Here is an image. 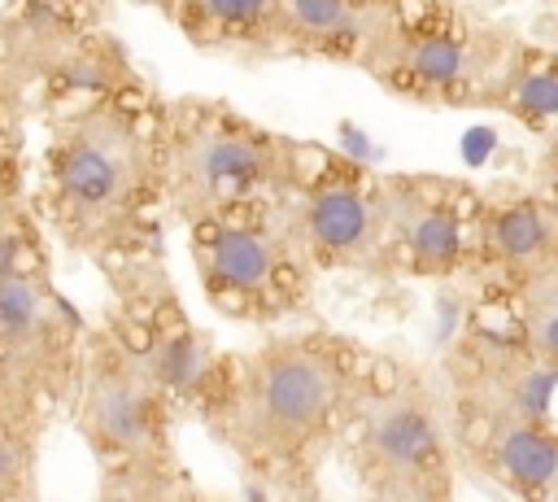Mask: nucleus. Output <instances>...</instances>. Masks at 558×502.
<instances>
[{"mask_svg": "<svg viewBox=\"0 0 558 502\" xmlns=\"http://www.w3.org/2000/svg\"><path fill=\"white\" fill-rule=\"evenodd\" d=\"M371 354L336 332H279L222 358L201 410L209 432L275 489H305L340 441Z\"/></svg>", "mask_w": 558, "mask_h": 502, "instance_id": "nucleus-1", "label": "nucleus"}, {"mask_svg": "<svg viewBox=\"0 0 558 502\" xmlns=\"http://www.w3.org/2000/svg\"><path fill=\"white\" fill-rule=\"evenodd\" d=\"M135 87L65 109L44 153V210L57 236L105 262L135 258L161 205L157 113L131 105Z\"/></svg>", "mask_w": 558, "mask_h": 502, "instance_id": "nucleus-2", "label": "nucleus"}, {"mask_svg": "<svg viewBox=\"0 0 558 502\" xmlns=\"http://www.w3.org/2000/svg\"><path fill=\"white\" fill-rule=\"evenodd\" d=\"M161 205L183 223H205L244 205H270L305 166L310 144L283 140L240 109L205 96L157 113Z\"/></svg>", "mask_w": 558, "mask_h": 502, "instance_id": "nucleus-3", "label": "nucleus"}, {"mask_svg": "<svg viewBox=\"0 0 558 502\" xmlns=\"http://www.w3.org/2000/svg\"><path fill=\"white\" fill-rule=\"evenodd\" d=\"M357 485L388 502H440L453 493V406L440 380L371 358V375L340 428Z\"/></svg>", "mask_w": 558, "mask_h": 502, "instance_id": "nucleus-4", "label": "nucleus"}, {"mask_svg": "<svg viewBox=\"0 0 558 502\" xmlns=\"http://www.w3.org/2000/svg\"><path fill=\"white\" fill-rule=\"evenodd\" d=\"M74 432L96 458L109 493H174L179 450H174V406L148 367L109 332L83 336V358L74 375Z\"/></svg>", "mask_w": 558, "mask_h": 502, "instance_id": "nucleus-5", "label": "nucleus"}, {"mask_svg": "<svg viewBox=\"0 0 558 502\" xmlns=\"http://www.w3.org/2000/svg\"><path fill=\"white\" fill-rule=\"evenodd\" d=\"M83 323L74 306L57 292L44 244L31 214L13 201L0 205V397L22 402L52 419L70 402Z\"/></svg>", "mask_w": 558, "mask_h": 502, "instance_id": "nucleus-6", "label": "nucleus"}, {"mask_svg": "<svg viewBox=\"0 0 558 502\" xmlns=\"http://www.w3.org/2000/svg\"><path fill=\"white\" fill-rule=\"evenodd\" d=\"M519 39L449 4L397 0V26L366 70L388 92L423 105H488Z\"/></svg>", "mask_w": 558, "mask_h": 502, "instance_id": "nucleus-7", "label": "nucleus"}, {"mask_svg": "<svg viewBox=\"0 0 558 502\" xmlns=\"http://www.w3.org/2000/svg\"><path fill=\"white\" fill-rule=\"evenodd\" d=\"M275 205V201H270ZM270 205H244L187 227L205 301L240 323H283L305 306L310 271L288 244Z\"/></svg>", "mask_w": 558, "mask_h": 502, "instance_id": "nucleus-8", "label": "nucleus"}, {"mask_svg": "<svg viewBox=\"0 0 558 502\" xmlns=\"http://www.w3.org/2000/svg\"><path fill=\"white\" fill-rule=\"evenodd\" d=\"M275 218L310 275L384 266V175L310 148L301 175L275 196Z\"/></svg>", "mask_w": 558, "mask_h": 502, "instance_id": "nucleus-9", "label": "nucleus"}, {"mask_svg": "<svg viewBox=\"0 0 558 502\" xmlns=\"http://www.w3.org/2000/svg\"><path fill=\"white\" fill-rule=\"evenodd\" d=\"M480 188L445 175H384V266L449 279L471 266Z\"/></svg>", "mask_w": 558, "mask_h": 502, "instance_id": "nucleus-10", "label": "nucleus"}, {"mask_svg": "<svg viewBox=\"0 0 558 502\" xmlns=\"http://www.w3.org/2000/svg\"><path fill=\"white\" fill-rule=\"evenodd\" d=\"M440 384L453 402L532 423H554L558 362L527 349L510 327L471 323L449 349L440 367Z\"/></svg>", "mask_w": 558, "mask_h": 502, "instance_id": "nucleus-11", "label": "nucleus"}, {"mask_svg": "<svg viewBox=\"0 0 558 502\" xmlns=\"http://www.w3.org/2000/svg\"><path fill=\"white\" fill-rule=\"evenodd\" d=\"M453 458L475 467L510 498L554 502L558 493V428L453 402Z\"/></svg>", "mask_w": 558, "mask_h": 502, "instance_id": "nucleus-12", "label": "nucleus"}, {"mask_svg": "<svg viewBox=\"0 0 558 502\" xmlns=\"http://www.w3.org/2000/svg\"><path fill=\"white\" fill-rule=\"evenodd\" d=\"M397 26V0H275V52L371 70Z\"/></svg>", "mask_w": 558, "mask_h": 502, "instance_id": "nucleus-13", "label": "nucleus"}, {"mask_svg": "<svg viewBox=\"0 0 558 502\" xmlns=\"http://www.w3.org/2000/svg\"><path fill=\"white\" fill-rule=\"evenodd\" d=\"M549 262H558V210L549 192H480L471 266L510 288Z\"/></svg>", "mask_w": 558, "mask_h": 502, "instance_id": "nucleus-14", "label": "nucleus"}, {"mask_svg": "<svg viewBox=\"0 0 558 502\" xmlns=\"http://www.w3.org/2000/svg\"><path fill=\"white\" fill-rule=\"evenodd\" d=\"M161 9L205 52L275 57V0H161Z\"/></svg>", "mask_w": 558, "mask_h": 502, "instance_id": "nucleus-15", "label": "nucleus"}, {"mask_svg": "<svg viewBox=\"0 0 558 502\" xmlns=\"http://www.w3.org/2000/svg\"><path fill=\"white\" fill-rule=\"evenodd\" d=\"M488 109L510 113L514 122H523L536 135H549L554 113H558V65L549 48L523 44L510 52L506 70L497 74L493 92H488Z\"/></svg>", "mask_w": 558, "mask_h": 502, "instance_id": "nucleus-16", "label": "nucleus"}, {"mask_svg": "<svg viewBox=\"0 0 558 502\" xmlns=\"http://www.w3.org/2000/svg\"><path fill=\"white\" fill-rule=\"evenodd\" d=\"M510 297V332L536 349L541 358L558 362V262L523 275L506 288Z\"/></svg>", "mask_w": 558, "mask_h": 502, "instance_id": "nucleus-17", "label": "nucleus"}, {"mask_svg": "<svg viewBox=\"0 0 558 502\" xmlns=\"http://www.w3.org/2000/svg\"><path fill=\"white\" fill-rule=\"evenodd\" d=\"M44 423H48V415H39V410H31L22 402L0 397V502L35 493Z\"/></svg>", "mask_w": 558, "mask_h": 502, "instance_id": "nucleus-18", "label": "nucleus"}, {"mask_svg": "<svg viewBox=\"0 0 558 502\" xmlns=\"http://www.w3.org/2000/svg\"><path fill=\"white\" fill-rule=\"evenodd\" d=\"M13 74L0 65V205L13 201V166H17V105H13Z\"/></svg>", "mask_w": 558, "mask_h": 502, "instance_id": "nucleus-19", "label": "nucleus"}, {"mask_svg": "<svg viewBox=\"0 0 558 502\" xmlns=\"http://www.w3.org/2000/svg\"><path fill=\"white\" fill-rule=\"evenodd\" d=\"M148 4H161V0H148Z\"/></svg>", "mask_w": 558, "mask_h": 502, "instance_id": "nucleus-20", "label": "nucleus"}]
</instances>
